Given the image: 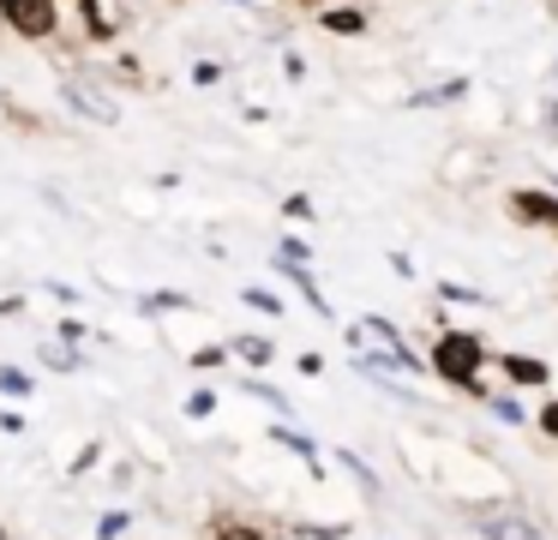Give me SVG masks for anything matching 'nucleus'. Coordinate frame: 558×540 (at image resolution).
I'll list each match as a JSON object with an SVG mask.
<instances>
[{
	"label": "nucleus",
	"instance_id": "nucleus-1",
	"mask_svg": "<svg viewBox=\"0 0 558 540\" xmlns=\"http://www.w3.org/2000/svg\"><path fill=\"white\" fill-rule=\"evenodd\" d=\"M481 372H486V343L474 331H445L433 343V379L457 384V391H469V396H493Z\"/></svg>",
	"mask_w": 558,
	"mask_h": 540
},
{
	"label": "nucleus",
	"instance_id": "nucleus-2",
	"mask_svg": "<svg viewBox=\"0 0 558 540\" xmlns=\"http://www.w3.org/2000/svg\"><path fill=\"white\" fill-rule=\"evenodd\" d=\"M0 19L13 24L25 43H49L61 31V0H0Z\"/></svg>",
	"mask_w": 558,
	"mask_h": 540
},
{
	"label": "nucleus",
	"instance_id": "nucleus-3",
	"mask_svg": "<svg viewBox=\"0 0 558 540\" xmlns=\"http://www.w3.org/2000/svg\"><path fill=\"white\" fill-rule=\"evenodd\" d=\"M510 216H517L522 228H558V192L517 187V192H510Z\"/></svg>",
	"mask_w": 558,
	"mask_h": 540
},
{
	"label": "nucleus",
	"instance_id": "nucleus-4",
	"mask_svg": "<svg viewBox=\"0 0 558 540\" xmlns=\"http://www.w3.org/2000/svg\"><path fill=\"white\" fill-rule=\"evenodd\" d=\"M277 276H282V283H289L301 300H306V307L318 312V319H330V300L318 295V283H313V264H301V259H282V252H277Z\"/></svg>",
	"mask_w": 558,
	"mask_h": 540
},
{
	"label": "nucleus",
	"instance_id": "nucleus-5",
	"mask_svg": "<svg viewBox=\"0 0 558 540\" xmlns=\"http://www.w3.org/2000/svg\"><path fill=\"white\" fill-rule=\"evenodd\" d=\"M498 372H505L510 384H522V391H546L553 384V367L534 355H498Z\"/></svg>",
	"mask_w": 558,
	"mask_h": 540
},
{
	"label": "nucleus",
	"instance_id": "nucleus-6",
	"mask_svg": "<svg viewBox=\"0 0 558 540\" xmlns=\"http://www.w3.org/2000/svg\"><path fill=\"white\" fill-rule=\"evenodd\" d=\"M474 528H481L486 540H546L541 528H534V516H474Z\"/></svg>",
	"mask_w": 558,
	"mask_h": 540
},
{
	"label": "nucleus",
	"instance_id": "nucleus-7",
	"mask_svg": "<svg viewBox=\"0 0 558 540\" xmlns=\"http://www.w3.org/2000/svg\"><path fill=\"white\" fill-rule=\"evenodd\" d=\"M270 439H277V444H289V451L306 463V475H325V468H318V463H325V451H318V444L306 439V432H294V427H282V420H277V427H270Z\"/></svg>",
	"mask_w": 558,
	"mask_h": 540
},
{
	"label": "nucleus",
	"instance_id": "nucleus-8",
	"mask_svg": "<svg viewBox=\"0 0 558 540\" xmlns=\"http://www.w3.org/2000/svg\"><path fill=\"white\" fill-rule=\"evenodd\" d=\"M37 360H43L49 372H85V355H78V343H61V336H54V343H43Z\"/></svg>",
	"mask_w": 558,
	"mask_h": 540
},
{
	"label": "nucleus",
	"instance_id": "nucleus-9",
	"mask_svg": "<svg viewBox=\"0 0 558 540\" xmlns=\"http://www.w3.org/2000/svg\"><path fill=\"white\" fill-rule=\"evenodd\" d=\"M229 348H234V355H241V360H246V367H253V372L277 360V343H270V336H234Z\"/></svg>",
	"mask_w": 558,
	"mask_h": 540
},
{
	"label": "nucleus",
	"instance_id": "nucleus-10",
	"mask_svg": "<svg viewBox=\"0 0 558 540\" xmlns=\"http://www.w3.org/2000/svg\"><path fill=\"white\" fill-rule=\"evenodd\" d=\"M66 103H73L78 115H90V120H114V103H102V96L85 91V84H66Z\"/></svg>",
	"mask_w": 558,
	"mask_h": 540
},
{
	"label": "nucleus",
	"instance_id": "nucleus-11",
	"mask_svg": "<svg viewBox=\"0 0 558 540\" xmlns=\"http://www.w3.org/2000/svg\"><path fill=\"white\" fill-rule=\"evenodd\" d=\"M241 391H246V396H258V403H270V408H277V415H282V420L294 415V403H289V396L277 391V384H265V379H241Z\"/></svg>",
	"mask_w": 558,
	"mask_h": 540
},
{
	"label": "nucleus",
	"instance_id": "nucleus-12",
	"mask_svg": "<svg viewBox=\"0 0 558 540\" xmlns=\"http://www.w3.org/2000/svg\"><path fill=\"white\" fill-rule=\"evenodd\" d=\"M337 463H342V468H349V475H354V487H361L366 499H378V492H385V487H378V475H373V468H366V463H361V456H354V451H337Z\"/></svg>",
	"mask_w": 558,
	"mask_h": 540
},
{
	"label": "nucleus",
	"instance_id": "nucleus-13",
	"mask_svg": "<svg viewBox=\"0 0 558 540\" xmlns=\"http://www.w3.org/2000/svg\"><path fill=\"white\" fill-rule=\"evenodd\" d=\"M31 391H37V379H31L25 367H0V396H7V403H13V396L25 403Z\"/></svg>",
	"mask_w": 558,
	"mask_h": 540
},
{
	"label": "nucleus",
	"instance_id": "nucleus-14",
	"mask_svg": "<svg viewBox=\"0 0 558 540\" xmlns=\"http://www.w3.org/2000/svg\"><path fill=\"white\" fill-rule=\"evenodd\" d=\"M325 31H337V36H361V31H366V12H354V7H330V12H325Z\"/></svg>",
	"mask_w": 558,
	"mask_h": 540
},
{
	"label": "nucleus",
	"instance_id": "nucleus-15",
	"mask_svg": "<svg viewBox=\"0 0 558 540\" xmlns=\"http://www.w3.org/2000/svg\"><path fill=\"white\" fill-rule=\"evenodd\" d=\"M210 540H270V535L258 523H234V516H222V523L210 528Z\"/></svg>",
	"mask_w": 558,
	"mask_h": 540
},
{
	"label": "nucleus",
	"instance_id": "nucleus-16",
	"mask_svg": "<svg viewBox=\"0 0 558 540\" xmlns=\"http://www.w3.org/2000/svg\"><path fill=\"white\" fill-rule=\"evenodd\" d=\"M486 403H493L498 427H522V420H529V415H522V403H517V396H510V391H493V396H486Z\"/></svg>",
	"mask_w": 558,
	"mask_h": 540
},
{
	"label": "nucleus",
	"instance_id": "nucleus-17",
	"mask_svg": "<svg viewBox=\"0 0 558 540\" xmlns=\"http://www.w3.org/2000/svg\"><path fill=\"white\" fill-rule=\"evenodd\" d=\"M361 324H366V331H373V336H378V343H385V348H409V343H402V324H390L385 312H366Z\"/></svg>",
	"mask_w": 558,
	"mask_h": 540
},
{
	"label": "nucleus",
	"instance_id": "nucleus-18",
	"mask_svg": "<svg viewBox=\"0 0 558 540\" xmlns=\"http://www.w3.org/2000/svg\"><path fill=\"white\" fill-rule=\"evenodd\" d=\"M241 300H246V307H258V312H270V319H282V300L270 295V288H241Z\"/></svg>",
	"mask_w": 558,
	"mask_h": 540
},
{
	"label": "nucleus",
	"instance_id": "nucleus-19",
	"mask_svg": "<svg viewBox=\"0 0 558 540\" xmlns=\"http://www.w3.org/2000/svg\"><path fill=\"white\" fill-rule=\"evenodd\" d=\"M217 415V391H193L186 396V420H210Z\"/></svg>",
	"mask_w": 558,
	"mask_h": 540
},
{
	"label": "nucleus",
	"instance_id": "nucleus-20",
	"mask_svg": "<svg viewBox=\"0 0 558 540\" xmlns=\"http://www.w3.org/2000/svg\"><path fill=\"white\" fill-rule=\"evenodd\" d=\"M126 528H133V516H126V511H109V516L97 523V540H121Z\"/></svg>",
	"mask_w": 558,
	"mask_h": 540
},
{
	"label": "nucleus",
	"instance_id": "nucleus-21",
	"mask_svg": "<svg viewBox=\"0 0 558 540\" xmlns=\"http://www.w3.org/2000/svg\"><path fill=\"white\" fill-rule=\"evenodd\" d=\"M282 216H289V223H313V199H306V192H289V199H282Z\"/></svg>",
	"mask_w": 558,
	"mask_h": 540
},
{
	"label": "nucleus",
	"instance_id": "nucleus-22",
	"mask_svg": "<svg viewBox=\"0 0 558 540\" xmlns=\"http://www.w3.org/2000/svg\"><path fill=\"white\" fill-rule=\"evenodd\" d=\"M229 355H234V348H217V343H210V348H198V355H193V372H217Z\"/></svg>",
	"mask_w": 558,
	"mask_h": 540
},
{
	"label": "nucleus",
	"instance_id": "nucleus-23",
	"mask_svg": "<svg viewBox=\"0 0 558 540\" xmlns=\"http://www.w3.org/2000/svg\"><path fill=\"white\" fill-rule=\"evenodd\" d=\"M294 535H301V540H342L349 528H337V523H301Z\"/></svg>",
	"mask_w": 558,
	"mask_h": 540
},
{
	"label": "nucleus",
	"instance_id": "nucleus-24",
	"mask_svg": "<svg viewBox=\"0 0 558 540\" xmlns=\"http://www.w3.org/2000/svg\"><path fill=\"white\" fill-rule=\"evenodd\" d=\"M277 252H282V259H301V264H313V247H306V240H301V235H289V240H282V247H277Z\"/></svg>",
	"mask_w": 558,
	"mask_h": 540
},
{
	"label": "nucleus",
	"instance_id": "nucleus-25",
	"mask_svg": "<svg viewBox=\"0 0 558 540\" xmlns=\"http://www.w3.org/2000/svg\"><path fill=\"white\" fill-rule=\"evenodd\" d=\"M54 336H61V343H85V324H78V319H61V324H54Z\"/></svg>",
	"mask_w": 558,
	"mask_h": 540
},
{
	"label": "nucleus",
	"instance_id": "nucleus-26",
	"mask_svg": "<svg viewBox=\"0 0 558 540\" xmlns=\"http://www.w3.org/2000/svg\"><path fill=\"white\" fill-rule=\"evenodd\" d=\"M97 456H102V444H85V451H78V463H73V475H90V468H97Z\"/></svg>",
	"mask_w": 558,
	"mask_h": 540
},
{
	"label": "nucleus",
	"instance_id": "nucleus-27",
	"mask_svg": "<svg viewBox=\"0 0 558 540\" xmlns=\"http://www.w3.org/2000/svg\"><path fill=\"white\" fill-rule=\"evenodd\" d=\"M534 420H541V432H546V439H558V403H546Z\"/></svg>",
	"mask_w": 558,
	"mask_h": 540
},
{
	"label": "nucleus",
	"instance_id": "nucleus-28",
	"mask_svg": "<svg viewBox=\"0 0 558 540\" xmlns=\"http://www.w3.org/2000/svg\"><path fill=\"white\" fill-rule=\"evenodd\" d=\"M390 271H397L402 283H414V259H409V252H390Z\"/></svg>",
	"mask_w": 558,
	"mask_h": 540
},
{
	"label": "nucleus",
	"instance_id": "nucleus-29",
	"mask_svg": "<svg viewBox=\"0 0 558 540\" xmlns=\"http://www.w3.org/2000/svg\"><path fill=\"white\" fill-rule=\"evenodd\" d=\"M438 295H445V300H481L474 288H462V283H438Z\"/></svg>",
	"mask_w": 558,
	"mask_h": 540
},
{
	"label": "nucleus",
	"instance_id": "nucleus-30",
	"mask_svg": "<svg viewBox=\"0 0 558 540\" xmlns=\"http://www.w3.org/2000/svg\"><path fill=\"white\" fill-rule=\"evenodd\" d=\"M0 432H25V415L19 408H0Z\"/></svg>",
	"mask_w": 558,
	"mask_h": 540
},
{
	"label": "nucleus",
	"instance_id": "nucleus-31",
	"mask_svg": "<svg viewBox=\"0 0 558 540\" xmlns=\"http://www.w3.org/2000/svg\"><path fill=\"white\" fill-rule=\"evenodd\" d=\"M217 79H222V67H210V60H205V67H193V84H205V91H210Z\"/></svg>",
	"mask_w": 558,
	"mask_h": 540
},
{
	"label": "nucleus",
	"instance_id": "nucleus-32",
	"mask_svg": "<svg viewBox=\"0 0 558 540\" xmlns=\"http://www.w3.org/2000/svg\"><path fill=\"white\" fill-rule=\"evenodd\" d=\"M546 120H553V127H558V103H553V108H546Z\"/></svg>",
	"mask_w": 558,
	"mask_h": 540
}]
</instances>
